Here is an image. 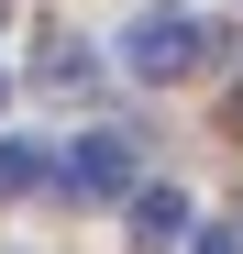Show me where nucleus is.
<instances>
[{"instance_id":"3","label":"nucleus","mask_w":243,"mask_h":254,"mask_svg":"<svg viewBox=\"0 0 243 254\" xmlns=\"http://www.w3.org/2000/svg\"><path fill=\"white\" fill-rule=\"evenodd\" d=\"M133 243H188V199L177 188H133Z\"/></svg>"},{"instance_id":"6","label":"nucleus","mask_w":243,"mask_h":254,"mask_svg":"<svg viewBox=\"0 0 243 254\" xmlns=\"http://www.w3.org/2000/svg\"><path fill=\"white\" fill-rule=\"evenodd\" d=\"M188 254H243V232H199V243H188Z\"/></svg>"},{"instance_id":"7","label":"nucleus","mask_w":243,"mask_h":254,"mask_svg":"<svg viewBox=\"0 0 243 254\" xmlns=\"http://www.w3.org/2000/svg\"><path fill=\"white\" fill-rule=\"evenodd\" d=\"M232 133H243V89H232Z\"/></svg>"},{"instance_id":"2","label":"nucleus","mask_w":243,"mask_h":254,"mask_svg":"<svg viewBox=\"0 0 243 254\" xmlns=\"http://www.w3.org/2000/svg\"><path fill=\"white\" fill-rule=\"evenodd\" d=\"M56 188L66 199H133L144 188V133H77L56 155Z\"/></svg>"},{"instance_id":"1","label":"nucleus","mask_w":243,"mask_h":254,"mask_svg":"<svg viewBox=\"0 0 243 254\" xmlns=\"http://www.w3.org/2000/svg\"><path fill=\"white\" fill-rule=\"evenodd\" d=\"M210 56H221V22L210 11H133V33H122V66L155 77V89H166V77H199Z\"/></svg>"},{"instance_id":"5","label":"nucleus","mask_w":243,"mask_h":254,"mask_svg":"<svg viewBox=\"0 0 243 254\" xmlns=\"http://www.w3.org/2000/svg\"><path fill=\"white\" fill-rule=\"evenodd\" d=\"M33 77H45V89H89V45H66V33H56V45H45V66H33Z\"/></svg>"},{"instance_id":"4","label":"nucleus","mask_w":243,"mask_h":254,"mask_svg":"<svg viewBox=\"0 0 243 254\" xmlns=\"http://www.w3.org/2000/svg\"><path fill=\"white\" fill-rule=\"evenodd\" d=\"M22 188H56V155L45 144H0V199H22Z\"/></svg>"}]
</instances>
